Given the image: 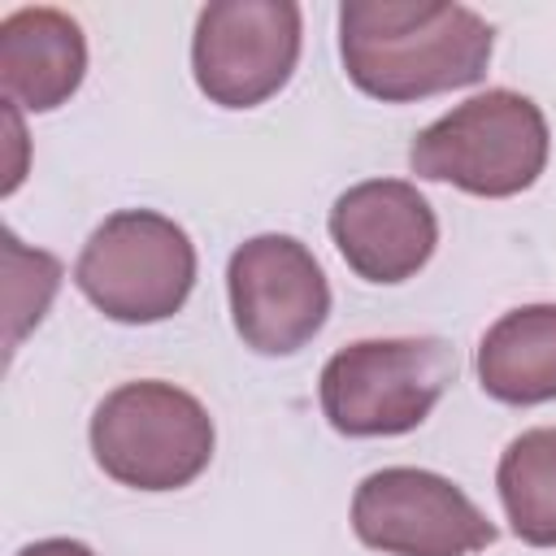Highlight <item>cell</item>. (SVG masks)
Listing matches in <instances>:
<instances>
[{
    "mask_svg": "<svg viewBox=\"0 0 556 556\" xmlns=\"http://www.w3.org/2000/svg\"><path fill=\"white\" fill-rule=\"evenodd\" d=\"M491 26L465 4L352 0L339 9V52L348 78L387 104L469 87L486 74Z\"/></svg>",
    "mask_w": 556,
    "mask_h": 556,
    "instance_id": "1",
    "label": "cell"
},
{
    "mask_svg": "<svg viewBox=\"0 0 556 556\" xmlns=\"http://www.w3.org/2000/svg\"><path fill=\"white\" fill-rule=\"evenodd\" d=\"M547 143L543 109L521 91L495 87L430 122L413 139L408 165L417 178L504 200L534 187L547 165Z\"/></svg>",
    "mask_w": 556,
    "mask_h": 556,
    "instance_id": "2",
    "label": "cell"
},
{
    "mask_svg": "<svg viewBox=\"0 0 556 556\" xmlns=\"http://www.w3.org/2000/svg\"><path fill=\"white\" fill-rule=\"evenodd\" d=\"M456 378V352L443 339H361L321 369V413L339 434L378 439L417 430Z\"/></svg>",
    "mask_w": 556,
    "mask_h": 556,
    "instance_id": "3",
    "label": "cell"
},
{
    "mask_svg": "<svg viewBox=\"0 0 556 556\" xmlns=\"http://www.w3.org/2000/svg\"><path fill=\"white\" fill-rule=\"evenodd\" d=\"M96 465L135 491H178L213 460V417L174 382H126L91 413Z\"/></svg>",
    "mask_w": 556,
    "mask_h": 556,
    "instance_id": "4",
    "label": "cell"
},
{
    "mask_svg": "<svg viewBox=\"0 0 556 556\" xmlns=\"http://www.w3.org/2000/svg\"><path fill=\"white\" fill-rule=\"evenodd\" d=\"M74 282L104 317L152 326L187 304L195 282V248L178 222L152 208H122L83 243Z\"/></svg>",
    "mask_w": 556,
    "mask_h": 556,
    "instance_id": "5",
    "label": "cell"
},
{
    "mask_svg": "<svg viewBox=\"0 0 556 556\" xmlns=\"http://www.w3.org/2000/svg\"><path fill=\"white\" fill-rule=\"evenodd\" d=\"M300 61V4L217 0L195 17L191 70L222 109H252L278 96Z\"/></svg>",
    "mask_w": 556,
    "mask_h": 556,
    "instance_id": "6",
    "label": "cell"
},
{
    "mask_svg": "<svg viewBox=\"0 0 556 556\" xmlns=\"http://www.w3.org/2000/svg\"><path fill=\"white\" fill-rule=\"evenodd\" d=\"M352 530L387 556H473L495 543L482 508L430 469H378L352 495Z\"/></svg>",
    "mask_w": 556,
    "mask_h": 556,
    "instance_id": "7",
    "label": "cell"
},
{
    "mask_svg": "<svg viewBox=\"0 0 556 556\" xmlns=\"http://www.w3.org/2000/svg\"><path fill=\"white\" fill-rule=\"evenodd\" d=\"M226 287L235 330L261 356L300 352L330 313L326 274L291 235H256L239 243L226 269Z\"/></svg>",
    "mask_w": 556,
    "mask_h": 556,
    "instance_id": "8",
    "label": "cell"
},
{
    "mask_svg": "<svg viewBox=\"0 0 556 556\" xmlns=\"http://www.w3.org/2000/svg\"><path fill=\"white\" fill-rule=\"evenodd\" d=\"M330 239L365 282H404L430 261L439 222L413 182L369 178L334 200Z\"/></svg>",
    "mask_w": 556,
    "mask_h": 556,
    "instance_id": "9",
    "label": "cell"
},
{
    "mask_svg": "<svg viewBox=\"0 0 556 556\" xmlns=\"http://www.w3.org/2000/svg\"><path fill=\"white\" fill-rule=\"evenodd\" d=\"M87 74V39L61 9H17L0 22V87L13 109L48 113Z\"/></svg>",
    "mask_w": 556,
    "mask_h": 556,
    "instance_id": "10",
    "label": "cell"
},
{
    "mask_svg": "<svg viewBox=\"0 0 556 556\" xmlns=\"http://www.w3.org/2000/svg\"><path fill=\"white\" fill-rule=\"evenodd\" d=\"M478 382L500 404L556 400V304L504 313L478 343Z\"/></svg>",
    "mask_w": 556,
    "mask_h": 556,
    "instance_id": "11",
    "label": "cell"
},
{
    "mask_svg": "<svg viewBox=\"0 0 556 556\" xmlns=\"http://www.w3.org/2000/svg\"><path fill=\"white\" fill-rule=\"evenodd\" d=\"M508 526L530 547H556V426L517 434L495 469Z\"/></svg>",
    "mask_w": 556,
    "mask_h": 556,
    "instance_id": "12",
    "label": "cell"
},
{
    "mask_svg": "<svg viewBox=\"0 0 556 556\" xmlns=\"http://www.w3.org/2000/svg\"><path fill=\"white\" fill-rule=\"evenodd\" d=\"M17 556H96V552L87 543H78V539H39V543L22 547Z\"/></svg>",
    "mask_w": 556,
    "mask_h": 556,
    "instance_id": "13",
    "label": "cell"
}]
</instances>
